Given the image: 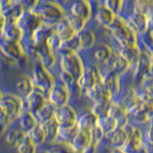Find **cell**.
<instances>
[{"mask_svg": "<svg viewBox=\"0 0 153 153\" xmlns=\"http://www.w3.org/2000/svg\"><path fill=\"white\" fill-rule=\"evenodd\" d=\"M113 49L106 44H102L94 51V57L100 63L104 64L110 59L113 54Z\"/></svg>", "mask_w": 153, "mask_h": 153, "instance_id": "obj_33", "label": "cell"}, {"mask_svg": "<svg viewBox=\"0 0 153 153\" xmlns=\"http://www.w3.org/2000/svg\"><path fill=\"white\" fill-rule=\"evenodd\" d=\"M127 139H128V136H127V134L124 129V126H119L111 134L109 141H110L111 146H113V148L120 149L125 144Z\"/></svg>", "mask_w": 153, "mask_h": 153, "instance_id": "obj_30", "label": "cell"}, {"mask_svg": "<svg viewBox=\"0 0 153 153\" xmlns=\"http://www.w3.org/2000/svg\"><path fill=\"white\" fill-rule=\"evenodd\" d=\"M45 153H75L69 144L67 143H58L51 146L45 150Z\"/></svg>", "mask_w": 153, "mask_h": 153, "instance_id": "obj_41", "label": "cell"}, {"mask_svg": "<svg viewBox=\"0 0 153 153\" xmlns=\"http://www.w3.org/2000/svg\"><path fill=\"white\" fill-rule=\"evenodd\" d=\"M34 11L40 16L44 24L51 26H55L68 15L65 7L53 0H42Z\"/></svg>", "mask_w": 153, "mask_h": 153, "instance_id": "obj_1", "label": "cell"}, {"mask_svg": "<svg viewBox=\"0 0 153 153\" xmlns=\"http://www.w3.org/2000/svg\"><path fill=\"white\" fill-rule=\"evenodd\" d=\"M47 94L43 91L35 88V91L28 97L23 99L22 108L23 110H28L32 113H35L47 103Z\"/></svg>", "mask_w": 153, "mask_h": 153, "instance_id": "obj_11", "label": "cell"}, {"mask_svg": "<svg viewBox=\"0 0 153 153\" xmlns=\"http://www.w3.org/2000/svg\"><path fill=\"white\" fill-rule=\"evenodd\" d=\"M44 126L46 135H47V141L50 143H54L57 141V136H58V130H59V125L57 123L55 120H52L42 124Z\"/></svg>", "mask_w": 153, "mask_h": 153, "instance_id": "obj_35", "label": "cell"}, {"mask_svg": "<svg viewBox=\"0 0 153 153\" xmlns=\"http://www.w3.org/2000/svg\"><path fill=\"white\" fill-rule=\"evenodd\" d=\"M42 0H20L21 3L24 5L25 9L26 10L34 11L40 3Z\"/></svg>", "mask_w": 153, "mask_h": 153, "instance_id": "obj_43", "label": "cell"}, {"mask_svg": "<svg viewBox=\"0 0 153 153\" xmlns=\"http://www.w3.org/2000/svg\"><path fill=\"white\" fill-rule=\"evenodd\" d=\"M97 117L92 113H85L77 118L76 126L78 127L79 130L91 131L93 127L97 124Z\"/></svg>", "mask_w": 153, "mask_h": 153, "instance_id": "obj_31", "label": "cell"}, {"mask_svg": "<svg viewBox=\"0 0 153 153\" xmlns=\"http://www.w3.org/2000/svg\"><path fill=\"white\" fill-rule=\"evenodd\" d=\"M70 13L89 22L93 16V4L88 0H74L70 7Z\"/></svg>", "mask_w": 153, "mask_h": 153, "instance_id": "obj_12", "label": "cell"}, {"mask_svg": "<svg viewBox=\"0 0 153 153\" xmlns=\"http://www.w3.org/2000/svg\"><path fill=\"white\" fill-rule=\"evenodd\" d=\"M53 1H54V2H57V3L63 5V6L65 5H68V2H69V0H53Z\"/></svg>", "mask_w": 153, "mask_h": 153, "instance_id": "obj_49", "label": "cell"}, {"mask_svg": "<svg viewBox=\"0 0 153 153\" xmlns=\"http://www.w3.org/2000/svg\"><path fill=\"white\" fill-rule=\"evenodd\" d=\"M141 149H143V137L141 132L136 128L120 149L124 153H137Z\"/></svg>", "mask_w": 153, "mask_h": 153, "instance_id": "obj_15", "label": "cell"}, {"mask_svg": "<svg viewBox=\"0 0 153 153\" xmlns=\"http://www.w3.org/2000/svg\"><path fill=\"white\" fill-rule=\"evenodd\" d=\"M97 126H98L102 129V131L104 133L105 137L109 140L113 131L119 126V123L117 120H115L114 118H113L109 115H106L104 117L97 118Z\"/></svg>", "mask_w": 153, "mask_h": 153, "instance_id": "obj_22", "label": "cell"}, {"mask_svg": "<svg viewBox=\"0 0 153 153\" xmlns=\"http://www.w3.org/2000/svg\"><path fill=\"white\" fill-rule=\"evenodd\" d=\"M19 1H20V0H0V6L2 8V9H5L10 5H12V3L19 2Z\"/></svg>", "mask_w": 153, "mask_h": 153, "instance_id": "obj_45", "label": "cell"}, {"mask_svg": "<svg viewBox=\"0 0 153 153\" xmlns=\"http://www.w3.org/2000/svg\"><path fill=\"white\" fill-rule=\"evenodd\" d=\"M127 22L136 32H144L149 26L148 18L143 12H134Z\"/></svg>", "mask_w": 153, "mask_h": 153, "instance_id": "obj_23", "label": "cell"}, {"mask_svg": "<svg viewBox=\"0 0 153 153\" xmlns=\"http://www.w3.org/2000/svg\"><path fill=\"white\" fill-rule=\"evenodd\" d=\"M16 89L22 99L26 98L35 90L32 77L28 76H23L19 79L16 84Z\"/></svg>", "mask_w": 153, "mask_h": 153, "instance_id": "obj_21", "label": "cell"}, {"mask_svg": "<svg viewBox=\"0 0 153 153\" xmlns=\"http://www.w3.org/2000/svg\"><path fill=\"white\" fill-rule=\"evenodd\" d=\"M37 47V59L49 70L54 68L57 62L55 53L51 51L46 44Z\"/></svg>", "mask_w": 153, "mask_h": 153, "instance_id": "obj_17", "label": "cell"}, {"mask_svg": "<svg viewBox=\"0 0 153 153\" xmlns=\"http://www.w3.org/2000/svg\"><path fill=\"white\" fill-rule=\"evenodd\" d=\"M91 142V131L79 130L70 142L69 146L75 153H81Z\"/></svg>", "mask_w": 153, "mask_h": 153, "instance_id": "obj_16", "label": "cell"}, {"mask_svg": "<svg viewBox=\"0 0 153 153\" xmlns=\"http://www.w3.org/2000/svg\"><path fill=\"white\" fill-rule=\"evenodd\" d=\"M27 134L22 129H12L8 132L5 136V141L9 145L17 147L25 139Z\"/></svg>", "mask_w": 153, "mask_h": 153, "instance_id": "obj_34", "label": "cell"}, {"mask_svg": "<svg viewBox=\"0 0 153 153\" xmlns=\"http://www.w3.org/2000/svg\"><path fill=\"white\" fill-rule=\"evenodd\" d=\"M111 61L113 71H115L120 75L126 73L130 69L129 62L120 54V52H113L111 57Z\"/></svg>", "mask_w": 153, "mask_h": 153, "instance_id": "obj_29", "label": "cell"}, {"mask_svg": "<svg viewBox=\"0 0 153 153\" xmlns=\"http://www.w3.org/2000/svg\"><path fill=\"white\" fill-rule=\"evenodd\" d=\"M117 15L108 8L103 6L96 13L95 19L98 23L103 26L109 28L114 22Z\"/></svg>", "mask_w": 153, "mask_h": 153, "instance_id": "obj_26", "label": "cell"}, {"mask_svg": "<svg viewBox=\"0 0 153 153\" xmlns=\"http://www.w3.org/2000/svg\"><path fill=\"white\" fill-rule=\"evenodd\" d=\"M109 29L122 48L137 46L136 32L130 26L127 20L120 15H117Z\"/></svg>", "mask_w": 153, "mask_h": 153, "instance_id": "obj_2", "label": "cell"}, {"mask_svg": "<svg viewBox=\"0 0 153 153\" xmlns=\"http://www.w3.org/2000/svg\"><path fill=\"white\" fill-rule=\"evenodd\" d=\"M102 76L100 72L94 68H85L81 76L76 80V85L86 94L102 80Z\"/></svg>", "mask_w": 153, "mask_h": 153, "instance_id": "obj_9", "label": "cell"}, {"mask_svg": "<svg viewBox=\"0 0 153 153\" xmlns=\"http://www.w3.org/2000/svg\"><path fill=\"white\" fill-rule=\"evenodd\" d=\"M7 124L3 123H0V135L3 134L7 129Z\"/></svg>", "mask_w": 153, "mask_h": 153, "instance_id": "obj_48", "label": "cell"}, {"mask_svg": "<svg viewBox=\"0 0 153 153\" xmlns=\"http://www.w3.org/2000/svg\"><path fill=\"white\" fill-rule=\"evenodd\" d=\"M46 45L51 51H52L53 52L55 53L56 51H61L63 45V41L61 40L59 35L56 33V31H54L47 39Z\"/></svg>", "mask_w": 153, "mask_h": 153, "instance_id": "obj_39", "label": "cell"}, {"mask_svg": "<svg viewBox=\"0 0 153 153\" xmlns=\"http://www.w3.org/2000/svg\"><path fill=\"white\" fill-rule=\"evenodd\" d=\"M111 102L112 101L108 100H99L94 102L91 112H92L97 118L106 116L108 115Z\"/></svg>", "mask_w": 153, "mask_h": 153, "instance_id": "obj_36", "label": "cell"}, {"mask_svg": "<svg viewBox=\"0 0 153 153\" xmlns=\"http://www.w3.org/2000/svg\"><path fill=\"white\" fill-rule=\"evenodd\" d=\"M2 14V8H1V6H0V15Z\"/></svg>", "mask_w": 153, "mask_h": 153, "instance_id": "obj_54", "label": "cell"}, {"mask_svg": "<svg viewBox=\"0 0 153 153\" xmlns=\"http://www.w3.org/2000/svg\"><path fill=\"white\" fill-rule=\"evenodd\" d=\"M4 23H5V20H4L3 17L0 15V36H1V32H2V28H3Z\"/></svg>", "mask_w": 153, "mask_h": 153, "instance_id": "obj_50", "label": "cell"}, {"mask_svg": "<svg viewBox=\"0 0 153 153\" xmlns=\"http://www.w3.org/2000/svg\"><path fill=\"white\" fill-rule=\"evenodd\" d=\"M1 37L6 40L21 42L24 36L17 22L5 21L2 32H1Z\"/></svg>", "mask_w": 153, "mask_h": 153, "instance_id": "obj_14", "label": "cell"}, {"mask_svg": "<svg viewBox=\"0 0 153 153\" xmlns=\"http://www.w3.org/2000/svg\"><path fill=\"white\" fill-rule=\"evenodd\" d=\"M60 65L61 71L70 74L76 80L81 76L85 70V67L78 53L61 51Z\"/></svg>", "mask_w": 153, "mask_h": 153, "instance_id": "obj_3", "label": "cell"}, {"mask_svg": "<svg viewBox=\"0 0 153 153\" xmlns=\"http://www.w3.org/2000/svg\"><path fill=\"white\" fill-rule=\"evenodd\" d=\"M54 28H55L56 33L59 35L63 42L69 40L74 37L75 35H77L74 31V30L71 28V26L70 25L69 23L68 22L66 18L61 22H60L59 23H57L54 26Z\"/></svg>", "mask_w": 153, "mask_h": 153, "instance_id": "obj_28", "label": "cell"}, {"mask_svg": "<svg viewBox=\"0 0 153 153\" xmlns=\"http://www.w3.org/2000/svg\"><path fill=\"white\" fill-rule=\"evenodd\" d=\"M66 20L69 25L71 26V28L74 30L76 34H78L80 31L84 29L87 26V24L88 22L84 20L82 18L77 17L76 16H74L72 14H68L66 16Z\"/></svg>", "mask_w": 153, "mask_h": 153, "instance_id": "obj_37", "label": "cell"}, {"mask_svg": "<svg viewBox=\"0 0 153 153\" xmlns=\"http://www.w3.org/2000/svg\"><path fill=\"white\" fill-rule=\"evenodd\" d=\"M0 123H3L7 124V125L9 123V120L7 115L5 114L4 110L1 107H0Z\"/></svg>", "mask_w": 153, "mask_h": 153, "instance_id": "obj_46", "label": "cell"}, {"mask_svg": "<svg viewBox=\"0 0 153 153\" xmlns=\"http://www.w3.org/2000/svg\"><path fill=\"white\" fill-rule=\"evenodd\" d=\"M0 51L2 54L18 64H21L27 58L21 42L6 40L0 36Z\"/></svg>", "mask_w": 153, "mask_h": 153, "instance_id": "obj_7", "label": "cell"}, {"mask_svg": "<svg viewBox=\"0 0 153 153\" xmlns=\"http://www.w3.org/2000/svg\"><path fill=\"white\" fill-rule=\"evenodd\" d=\"M102 76H103L102 81L105 87L111 93L113 97L116 96H118L120 92V87H121V81H120L121 75L115 71H111Z\"/></svg>", "mask_w": 153, "mask_h": 153, "instance_id": "obj_13", "label": "cell"}, {"mask_svg": "<svg viewBox=\"0 0 153 153\" xmlns=\"http://www.w3.org/2000/svg\"><path fill=\"white\" fill-rule=\"evenodd\" d=\"M70 96V89L61 81L56 82L47 94L48 100L57 108L68 104Z\"/></svg>", "mask_w": 153, "mask_h": 153, "instance_id": "obj_8", "label": "cell"}, {"mask_svg": "<svg viewBox=\"0 0 153 153\" xmlns=\"http://www.w3.org/2000/svg\"><path fill=\"white\" fill-rule=\"evenodd\" d=\"M18 153H36L38 146L31 141L28 136L16 147Z\"/></svg>", "mask_w": 153, "mask_h": 153, "instance_id": "obj_38", "label": "cell"}, {"mask_svg": "<svg viewBox=\"0 0 153 153\" xmlns=\"http://www.w3.org/2000/svg\"><path fill=\"white\" fill-rule=\"evenodd\" d=\"M126 0H103V6L113 11L117 15H120L123 9Z\"/></svg>", "mask_w": 153, "mask_h": 153, "instance_id": "obj_40", "label": "cell"}, {"mask_svg": "<svg viewBox=\"0 0 153 153\" xmlns=\"http://www.w3.org/2000/svg\"><path fill=\"white\" fill-rule=\"evenodd\" d=\"M23 99L19 96L8 94L3 96L0 102V107L2 108L5 114L7 115L9 123L18 120L23 111Z\"/></svg>", "mask_w": 153, "mask_h": 153, "instance_id": "obj_6", "label": "cell"}, {"mask_svg": "<svg viewBox=\"0 0 153 153\" xmlns=\"http://www.w3.org/2000/svg\"><path fill=\"white\" fill-rule=\"evenodd\" d=\"M26 134L29 137V139L38 147L43 146L47 141V135H46L45 130L44 126L42 124L38 123Z\"/></svg>", "mask_w": 153, "mask_h": 153, "instance_id": "obj_27", "label": "cell"}, {"mask_svg": "<svg viewBox=\"0 0 153 153\" xmlns=\"http://www.w3.org/2000/svg\"><path fill=\"white\" fill-rule=\"evenodd\" d=\"M146 139L150 143L153 144V126L149 128L147 133H146Z\"/></svg>", "mask_w": 153, "mask_h": 153, "instance_id": "obj_47", "label": "cell"}, {"mask_svg": "<svg viewBox=\"0 0 153 153\" xmlns=\"http://www.w3.org/2000/svg\"><path fill=\"white\" fill-rule=\"evenodd\" d=\"M18 120H19L20 129H22L25 133L29 132L38 124L35 115L28 110H23Z\"/></svg>", "mask_w": 153, "mask_h": 153, "instance_id": "obj_24", "label": "cell"}, {"mask_svg": "<svg viewBox=\"0 0 153 153\" xmlns=\"http://www.w3.org/2000/svg\"><path fill=\"white\" fill-rule=\"evenodd\" d=\"M97 146L94 143H93L92 142H91V143L88 145V146L83 150L81 153H97Z\"/></svg>", "mask_w": 153, "mask_h": 153, "instance_id": "obj_44", "label": "cell"}, {"mask_svg": "<svg viewBox=\"0 0 153 153\" xmlns=\"http://www.w3.org/2000/svg\"><path fill=\"white\" fill-rule=\"evenodd\" d=\"M79 129L76 125L66 127L59 126L57 139H61V143H67V144H69L70 142L73 139V138L74 137L75 135L77 133Z\"/></svg>", "mask_w": 153, "mask_h": 153, "instance_id": "obj_32", "label": "cell"}, {"mask_svg": "<svg viewBox=\"0 0 153 153\" xmlns=\"http://www.w3.org/2000/svg\"><path fill=\"white\" fill-rule=\"evenodd\" d=\"M112 151H113V149H109L107 147H105L101 151H100V153H112Z\"/></svg>", "mask_w": 153, "mask_h": 153, "instance_id": "obj_51", "label": "cell"}, {"mask_svg": "<svg viewBox=\"0 0 153 153\" xmlns=\"http://www.w3.org/2000/svg\"><path fill=\"white\" fill-rule=\"evenodd\" d=\"M55 31L54 26H51L46 24H42L38 27L31 36V40L37 46L45 45L47 39L51 34Z\"/></svg>", "mask_w": 153, "mask_h": 153, "instance_id": "obj_19", "label": "cell"}, {"mask_svg": "<svg viewBox=\"0 0 153 153\" xmlns=\"http://www.w3.org/2000/svg\"><path fill=\"white\" fill-rule=\"evenodd\" d=\"M31 77L35 88L43 91L46 94L56 83L54 76L51 73L48 68L44 66L38 60H37L35 64Z\"/></svg>", "mask_w": 153, "mask_h": 153, "instance_id": "obj_4", "label": "cell"}, {"mask_svg": "<svg viewBox=\"0 0 153 153\" xmlns=\"http://www.w3.org/2000/svg\"><path fill=\"white\" fill-rule=\"evenodd\" d=\"M80 48L82 50H90L96 43V35L94 31L90 28H84L77 34Z\"/></svg>", "mask_w": 153, "mask_h": 153, "instance_id": "obj_25", "label": "cell"}, {"mask_svg": "<svg viewBox=\"0 0 153 153\" xmlns=\"http://www.w3.org/2000/svg\"><path fill=\"white\" fill-rule=\"evenodd\" d=\"M56 110H57V107L54 106L52 103H51L49 101H48L40 110H38L33 114L35 115V118L38 120V123L45 124L51 120H54Z\"/></svg>", "mask_w": 153, "mask_h": 153, "instance_id": "obj_20", "label": "cell"}, {"mask_svg": "<svg viewBox=\"0 0 153 153\" xmlns=\"http://www.w3.org/2000/svg\"><path fill=\"white\" fill-rule=\"evenodd\" d=\"M26 9L20 1L12 3L7 8L2 9L1 16L3 17L5 21L18 22L19 19L24 14Z\"/></svg>", "mask_w": 153, "mask_h": 153, "instance_id": "obj_18", "label": "cell"}, {"mask_svg": "<svg viewBox=\"0 0 153 153\" xmlns=\"http://www.w3.org/2000/svg\"><path fill=\"white\" fill-rule=\"evenodd\" d=\"M60 79L63 84H65L70 90L72 87L76 85V80L74 78V76L65 71H61V74H60Z\"/></svg>", "mask_w": 153, "mask_h": 153, "instance_id": "obj_42", "label": "cell"}, {"mask_svg": "<svg viewBox=\"0 0 153 153\" xmlns=\"http://www.w3.org/2000/svg\"><path fill=\"white\" fill-rule=\"evenodd\" d=\"M17 24L22 31L23 39H31L35 30L43 24V22L35 11L25 10Z\"/></svg>", "mask_w": 153, "mask_h": 153, "instance_id": "obj_5", "label": "cell"}, {"mask_svg": "<svg viewBox=\"0 0 153 153\" xmlns=\"http://www.w3.org/2000/svg\"><path fill=\"white\" fill-rule=\"evenodd\" d=\"M112 153H124L122 150L120 149L117 148H113V151H112Z\"/></svg>", "mask_w": 153, "mask_h": 153, "instance_id": "obj_52", "label": "cell"}, {"mask_svg": "<svg viewBox=\"0 0 153 153\" xmlns=\"http://www.w3.org/2000/svg\"><path fill=\"white\" fill-rule=\"evenodd\" d=\"M3 96H4V94H2V93L1 92V91H0V102L2 101V98H3Z\"/></svg>", "mask_w": 153, "mask_h": 153, "instance_id": "obj_53", "label": "cell"}, {"mask_svg": "<svg viewBox=\"0 0 153 153\" xmlns=\"http://www.w3.org/2000/svg\"><path fill=\"white\" fill-rule=\"evenodd\" d=\"M77 118L76 110L68 104L57 107L54 116V120L61 127L76 125Z\"/></svg>", "mask_w": 153, "mask_h": 153, "instance_id": "obj_10", "label": "cell"}]
</instances>
